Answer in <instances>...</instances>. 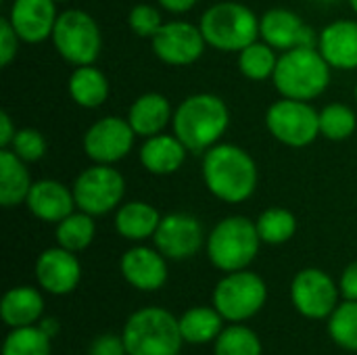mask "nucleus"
Returning a JSON list of instances; mask_svg holds the SVG:
<instances>
[{
  "mask_svg": "<svg viewBox=\"0 0 357 355\" xmlns=\"http://www.w3.org/2000/svg\"><path fill=\"white\" fill-rule=\"evenodd\" d=\"M201 174L207 190L228 205L251 199L259 182L255 159L245 149L230 142H218L203 153Z\"/></svg>",
  "mask_w": 357,
  "mask_h": 355,
  "instance_id": "nucleus-1",
  "label": "nucleus"
},
{
  "mask_svg": "<svg viewBox=\"0 0 357 355\" xmlns=\"http://www.w3.org/2000/svg\"><path fill=\"white\" fill-rule=\"evenodd\" d=\"M230 126V111L224 98L211 92L186 96L174 111L172 130L188 153H207L215 146Z\"/></svg>",
  "mask_w": 357,
  "mask_h": 355,
  "instance_id": "nucleus-2",
  "label": "nucleus"
},
{
  "mask_svg": "<svg viewBox=\"0 0 357 355\" xmlns=\"http://www.w3.org/2000/svg\"><path fill=\"white\" fill-rule=\"evenodd\" d=\"M331 71L333 67L318 48L297 46L278 56L272 82L280 96L310 103L326 92Z\"/></svg>",
  "mask_w": 357,
  "mask_h": 355,
  "instance_id": "nucleus-3",
  "label": "nucleus"
},
{
  "mask_svg": "<svg viewBox=\"0 0 357 355\" xmlns=\"http://www.w3.org/2000/svg\"><path fill=\"white\" fill-rule=\"evenodd\" d=\"M121 337L128 355H180L184 345L178 318L157 305L136 310L128 318Z\"/></svg>",
  "mask_w": 357,
  "mask_h": 355,
  "instance_id": "nucleus-4",
  "label": "nucleus"
},
{
  "mask_svg": "<svg viewBox=\"0 0 357 355\" xmlns=\"http://www.w3.org/2000/svg\"><path fill=\"white\" fill-rule=\"evenodd\" d=\"M261 247L255 222L245 216H228L213 226L205 249L211 266L224 274L247 270Z\"/></svg>",
  "mask_w": 357,
  "mask_h": 355,
  "instance_id": "nucleus-5",
  "label": "nucleus"
},
{
  "mask_svg": "<svg viewBox=\"0 0 357 355\" xmlns=\"http://www.w3.org/2000/svg\"><path fill=\"white\" fill-rule=\"evenodd\" d=\"M207 46L222 52H241L259 40V17L243 2L222 0L211 4L199 23Z\"/></svg>",
  "mask_w": 357,
  "mask_h": 355,
  "instance_id": "nucleus-6",
  "label": "nucleus"
},
{
  "mask_svg": "<svg viewBox=\"0 0 357 355\" xmlns=\"http://www.w3.org/2000/svg\"><path fill=\"white\" fill-rule=\"evenodd\" d=\"M268 301L266 280L251 272L238 270L228 272L213 289L211 305L224 316L230 324H245L255 318Z\"/></svg>",
  "mask_w": 357,
  "mask_h": 355,
  "instance_id": "nucleus-7",
  "label": "nucleus"
},
{
  "mask_svg": "<svg viewBox=\"0 0 357 355\" xmlns=\"http://www.w3.org/2000/svg\"><path fill=\"white\" fill-rule=\"evenodd\" d=\"M50 40L61 59L73 67L94 65L102 50L100 27L96 19L82 8H67L59 13Z\"/></svg>",
  "mask_w": 357,
  "mask_h": 355,
  "instance_id": "nucleus-8",
  "label": "nucleus"
},
{
  "mask_svg": "<svg viewBox=\"0 0 357 355\" xmlns=\"http://www.w3.org/2000/svg\"><path fill=\"white\" fill-rule=\"evenodd\" d=\"M266 128L280 144L303 149L320 136V113L307 100L280 96L266 113Z\"/></svg>",
  "mask_w": 357,
  "mask_h": 355,
  "instance_id": "nucleus-9",
  "label": "nucleus"
},
{
  "mask_svg": "<svg viewBox=\"0 0 357 355\" xmlns=\"http://www.w3.org/2000/svg\"><path fill=\"white\" fill-rule=\"evenodd\" d=\"M71 190L77 209L98 218L119 207L126 195V180L113 165L94 163L75 178Z\"/></svg>",
  "mask_w": 357,
  "mask_h": 355,
  "instance_id": "nucleus-10",
  "label": "nucleus"
},
{
  "mask_svg": "<svg viewBox=\"0 0 357 355\" xmlns=\"http://www.w3.org/2000/svg\"><path fill=\"white\" fill-rule=\"evenodd\" d=\"M339 285L320 268H305L291 282L293 308L307 320H328L339 305Z\"/></svg>",
  "mask_w": 357,
  "mask_h": 355,
  "instance_id": "nucleus-11",
  "label": "nucleus"
},
{
  "mask_svg": "<svg viewBox=\"0 0 357 355\" xmlns=\"http://www.w3.org/2000/svg\"><path fill=\"white\" fill-rule=\"evenodd\" d=\"M134 138L136 132L132 130L128 117L107 115L94 121L84 134V153L94 163L115 165L132 153Z\"/></svg>",
  "mask_w": 357,
  "mask_h": 355,
  "instance_id": "nucleus-12",
  "label": "nucleus"
},
{
  "mask_svg": "<svg viewBox=\"0 0 357 355\" xmlns=\"http://www.w3.org/2000/svg\"><path fill=\"white\" fill-rule=\"evenodd\" d=\"M151 46L157 59L165 65L186 67L203 56L207 42L199 25L188 21H167L151 38Z\"/></svg>",
  "mask_w": 357,
  "mask_h": 355,
  "instance_id": "nucleus-13",
  "label": "nucleus"
},
{
  "mask_svg": "<svg viewBox=\"0 0 357 355\" xmlns=\"http://www.w3.org/2000/svg\"><path fill=\"white\" fill-rule=\"evenodd\" d=\"M155 247L172 262H184L195 257L207 243L203 224L186 211H174L161 218L153 236Z\"/></svg>",
  "mask_w": 357,
  "mask_h": 355,
  "instance_id": "nucleus-14",
  "label": "nucleus"
},
{
  "mask_svg": "<svg viewBox=\"0 0 357 355\" xmlns=\"http://www.w3.org/2000/svg\"><path fill=\"white\" fill-rule=\"evenodd\" d=\"M259 38L274 50L287 52L297 46L318 48L320 33H316L295 10L270 8L259 17Z\"/></svg>",
  "mask_w": 357,
  "mask_h": 355,
  "instance_id": "nucleus-15",
  "label": "nucleus"
},
{
  "mask_svg": "<svg viewBox=\"0 0 357 355\" xmlns=\"http://www.w3.org/2000/svg\"><path fill=\"white\" fill-rule=\"evenodd\" d=\"M33 272L42 291L56 297L73 293L82 280V264L77 255L59 245L44 249L38 255Z\"/></svg>",
  "mask_w": 357,
  "mask_h": 355,
  "instance_id": "nucleus-16",
  "label": "nucleus"
},
{
  "mask_svg": "<svg viewBox=\"0 0 357 355\" xmlns=\"http://www.w3.org/2000/svg\"><path fill=\"white\" fill-rule=\"evenodd\" d=\"M119 270L123 280L136 291L153 293L165 287L169 270L167 257L155 247L136 245L128 249L119 259Z\"/></svg>",
  "mask_w": 357,
  "mask_h": 355,
  "instance_id": "nucleus-17",
  "label": "nucleus"
},
{
  "mask_svg": "<svg viewBox=\"0 0 357 355\" xmlns=\"http://www.w3.org/2000/svg\"><path fill=\"white\" fill-rule=\"evenodd\" d=\"M8 21L25 44H42L52 38L59 19L54 0H13Z\"/></svg>",
  "mask_w": 357,
  "mask_h": 355,
  "instance_id": "nucleus-18",
  "label": "nucleus"
},
{
  "mask_svg": "<svg viewBox=\"0 0 357 355\" xmlns=\"http://www.w3.org/2000/svg\"><path fill=\"white\" fill-rule=\"evenodd\" d=\"M25 207L33 218L46 224H59L77 209L73 190L67 188L63 182L50 178L36 180L31 184L29 195L25 199Z\"/></svg>",
  "mask_w": 357,
  "mask_h": 355,
  "instance_id": "nucleus-19",
  "label": "nucleus"
},
{
  "mask_svg": "<svg viewBox=\"0 0 357 355\" xmlns=\"http://www.w3.org/2000/svg\"><path fill=\"white\" fill-rule=\"evenodd\" d=\"M318 50L333 69H357V21L339 19L328 23L320 31Z\"/></svg>",
  "mask_w": 357,
  "mask_h": 355,
  "instance_id": "nucleus-20",
  "label": "nucleus"
},
{
  "mask_svg": "<svg viewBox=\"0 0 357 355\" xmlns=\"http://www.w3.org/2000/svg\"><path fill=\"white\" fill-rule=\"evenodd\" d=\"M188 149L176 134H157L151 138H144V144L140 146L138 159L140 165L153 174V176H172L176 174L184 161H186Z\"/></svg>",
  "mask_w": 357,
  "mask_h": 355,
  "instance_id": "nucleus-21",
  "label": "nucleus"
},
{
  "mask_svg": "<svg viewBox=\"0 0 357 355\" xmlns=\"http://www.w3.org/2000/svg\"><path fill=\"white\" fill-rule=\"evenodd\" d=\"M172 119H174L172 105L167 96L159 92H146L138 96L128 109V121L132 130L136 132V136H142V138H151V136L165 132Z\"/></svg>",
  "mask_w": 357,
  "mask_h": 355,
  "instance_id": "nucleus-22",
  "label": "nucleus"
},
{
  "mask_svg": "<svg viewBox=\"0 0 357 355\" xmlns=\"http://www.w3.org/2000/svg\"><path fill=\"white\" fill-rule=\"evenodd\" d=\"M44 297L33 287H13L4 293L0 303V318L10 328L33 326L42 320Z\"/></svg>",
  "mask_w": 357,
  "mask_h": 355,
  "instance_id": "nucleus-23",
  "label": "nucleus"
},
{
  "mask_svg": "<svg viewBox=\"0 0 357 355\" xmlns=\"http://www.w3.org/2000/svg\"><path fill=\"white\" fill-rule=\"evenodd\" d=\"M161 218L163 216L151 203L130 201V203H123V205L117 207V211H115V230L126 241L142 243V241L155 236Z\"/></svg>",
  "mask_w": 357,
  "mask_h": 355,
  "instance_id": "nucleus-24",
  "label": "nucleus"
},
{
  "mask_svg": "<svg viewBox=\"0 0 357 355\" xmlns=\"http://www.w3.org/2000/svg\"><path fill=\"white\" fill-rule=\"evenodd\" d=\"M31 184L33 182L27 163L19 159L10 149H0V205H25Z\"/></svg>",
  "mask_w": 357,
  "mask_h": 355,
  "instance_id": "nucleus-25",
  "label": "nucleus"
},
{
  "mask_svg": "<svg viewBox=\"0 0 357 355\" xmlns=\"http://www.w3.org/2000/svg\"><path fill=\"white\" fill-rule=\"evenodd\" d=\"M180 333L188 345H207L215 343L224 326V316L213 305H197L186 310L180 318Z\"/></svg>",
  "mask_w": 357,
  "mask_h": 355,
  "instance_id": "nucleus-26",
  "label": "nucleus"
},
{
  "mask_svg": "<svg viewBox=\"0 0 357 355\" xmlns=\"http://www.w3.org/2000/svg\"><path fill=\"white\" fill-rule=\"evenodd\" d=\"M67 90L75 105L96 109L109 98V80L96 65H82L71 71Z\"/></svg>",
  "mask_w": 357,
  "mask_h": 355,
  "instance_id": "nucleus-27",
  "label": "nucleus"
},
{
  "mask_svg": "<svg viewBox=\"0 0 357 355\" xmlns=\"http://www.w3.org/2000/svg\"><path fill=\"white\" fill-rule=\"evenodd\" d=\"M56 245L79 253L84 249H88L96 236V224H94V216L86 213V211H73L71 216H67L65 220H61L56 224Z\"/></svg>",
  "mask_w": 357,
  "mask_h": 355,
  "instance_id": "nucleus-28",
  "label": "nucleus"
},
{
  "mask_svg": "<svg viewBox=\"0 0 357 355\" xmlns=\"http://www.w3.org/2000/svg\"><path fill=\"white\" fill-rule=\"evenodd\" d=\"M276 65H278V54L264 40H257L238 52V69L251 82H264L274 77Z\"/></svg>",
  "mask_w": 357,
  "mask_h": 355,
  "instance_id": "nucleus-29",
  "label": "nucleus"
},
{
  "mask_svg": "<svg viewBox=\"0 0 357 355\" xmlns=\"http://www.w3.org/2000/svg\"><path fill=\"white\" fill-rule=\"evenodd\" d=\"M261 243L266 245H284L297 232V218L284 207H270L259 213L255 220Z\"/></svg>",
  "mask_w": 357,
  "mask_h": 355,
  "instance_id": "nucleus-30",
  "label": "nucleus"
},
{
  "mask_svg": "<svg viewBox=\"0 0 357 355\" xmlns=\"http://www.w3.org/2000/svg\"><path fill=\"white\" fill-rule=\"evenodd\" d=\"M264 347L255 331L245 324L226 326L213 343V355H261Z\"/></svg>",
  "mask_w": 357,
  "mask_h": 355,
  "instance_id": "nucleus-31",
  "label": "nucleus"
},
{
  "mask_svg": "<svg viewBox=\"0 0 357 355\" xmlns=\"http://www.w3.org/2000/svg\"><path fill=\"white\" fill-rule=\"evenodd\" d=\"M357 130L356 111L345 103H331L320 111V136L326 140H347Z\"/></svg>",
  "mask_w": 357,
  "mask_h": 355,
  "instance_id": "nucleus-32",
  "label": "nucleus"
},
{
  "mask_svg": "<svg viewBox=\"0 0 357 355\" xmlns=\"http://www.w3.org/2000/svg\"><path fill=\"white\" fill-rule=\"evenodd\" d=\"M328 335L345 352L357 354V301L345 299L328 318Z\"/></svg>",
  "mask_w": 357,
  "mask_h": 355,
  "instance_id": "nucleus-33",
  "label": "nucleus"
},
{
  "mask_svg": "<svg viewBox=\"0 0 357 355\" xmlns=\"http://www.w3.org/2000/svg\"><path fill=\"white\" fill-rule=\"evenodd\" d=\"M50 337L38 326L13 328L2 345V355H50Z\"/></svg>",
  "mask_w": 357,
  "mask_h": 355,
  "instance_id": "nucleus-34",
  "label": "nucleus"
},
{
  "mask_svg": "<svg viewBox=\"0 0 357 355\" xmlns=\"http://www.w3.org/2000/svg\"><path fill=\"white\" fill-rule=\"evenodd\" d=\"M19 159H23L25 163H36L40 161L46 151H48V142L44 138L42 132L33 130V128H21L17 130L10 146H8Z\"/></svg>",
  "mask_w": 357,
  "mask_h": 355,
  "instance_id": "nucleus-35",
  "label": "nucleus"
},
{
  "mask_svg": "<svg viewBox=\"0 0 357 355\" xmlns=\"http://www.w3.org/2000/svg\"><path fill=\"white\" fill-rule=\"evenodd\" d=\"M128 25L138 38H153L163 27V17L153 4H136L128 13Z\"/></svg>",
  "mask_w": 357,
  "mask_h": 355,
  "instance_id": "nucleus-36",
  "label": "nucleus"
},
{
  "mask_svg": "<svg viewBox=\"0 0 357 355\" xmlns=\"http://www.w3.org/2000/svg\"><path fill=\"white\" fill-rule=\"evenodd\" d=\"M19 42L21 38L17 36L8 17H2L0 19V65L2 67H8L13 63V59L19 52Z\"/></svg>",
  "mask_w": 357,
  "mask_h": 355,
  "instance_id": "nucleus-37",
  "label": "nucleus"
},
{
  "mask_svg": "<svg viewBox=\"0 0 357 355\" xmlns=\"http://www.w3.org/2000/svg\"><path fill=\"white\" fill-rule=\"evenodd\" d=\"M88 355H128V349L121 335L105 333L90 343Z\"/></svg>",
  "mask_w": 357,
  "mask_h": 355,
  "instance_id": "nucleus-38",
  "label": "nucleus"
},
{
  "mask_svg": "<svg viewBox=\"0 0 357 355\" xmlns=\"http://www.w3.org/2000/svg\"><path fill=\"white\" fill-rule=\"evenodd\" d=\"M339 289H341V297L349 299V301H357V262H351L339 280Z\"/></svg>",
  "mask_w": 357,
  "mask_h": 355,
  "instance_id": "nucleus-39",
  "label": "nucleus"
},
{
  "mask_svg": "<svg viewBox=\"0 0 357 355\" xmlns=\"http://www.w3.org/2000/svg\"><path fill=\"white\" fill-rule=\"evenodd\" d=\"M15 134H17V128H15L10 115L6 111H2L0 113V149H8Z\"/></svg>",
  "mask_w": 357,
  "mask_h": 355,
  "instance_id": "nucleus-40",
  "label": "nucleus"
},
{
  "mask_svg": "<svg viewBox=\"0 0 357 355\" xmlns=\"http://www.w3.org/2000/svg\"><path fill=\"white\" fill-rule=\"evenodd\" d=\"M165 10L174 13V15H182V13H188L190 8L197 6L199 0H157Z\"/></svg>",
  "mask_w": 357,
  "mask_h": 355,
  "instance_id": "nucleus-41",
  "label": "nucleus"
},
{
  "mask_svg": "<svg viewBox=\"0 0 357 355\" xmlns=\"http://www.w3.org/2000/svg\"><path fill=\"white\" fill-rule=\"evenodd\" d=\"M38 326H40V328H42V331H44V333L50 337V339H52V337L59 333V328H61L56 318H42V320L38 322Z\"/></svg>",
  "mask_w": 357,
  "mask_h": 355,
  "instance_id": "nucleus-42",
  "label": "nucleus"
},
{
  "mask_svg": "<svg viewBox=\"0 0 357 355\" xmlns=\"http://www.w3.org/2000/svg\"><path fill=\"white\" fill-rule=\"evenodd\" d=\"M347 2H349V6L354 8V13L357 15V0H347Z\"/></svg>",
  "mask_w": 357,
  "mask_h": 355,
  "instance_id": "nucleus-43",
  "label": "nucleus"
},
{
  "mask_svg": "<svg viewBox=\"0 0 357 355\" xmlns=\"http://www.w3.org/2000/svg\"><path fill=\"white\" fill-rule=\"evenodd\" d=\"M54 2H67V0H54Z\"/></svg>",
  "mask_w": 357,
  "mask_h": 355,
  "instance_id": "nucleus-44",
  "label": "nucleus"
},
{
  "mask_svg": "<svg viewBox=\"0 0 357 355\" xmlns=\"http://www.w3.org/2000/svg\"><path fill=\"white\" fill-rule=\"evenodd\" d=\"M356 103H357V84H356Z\"/></svg>",
  "mask_w": 357,
  "mask_h": 355,
  "instance_id": "nucleus-45",
  "label": "nucleus"
}]
</instances>
